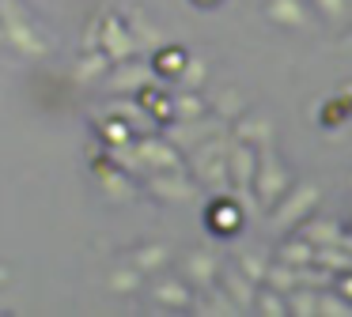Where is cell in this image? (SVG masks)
Here are the masks:
<instances>
[{
  "label": "cell",
  "mask_w": 352,
  "mask_h": 317,
  "mask_svg": "<svg viewBox=\"0 0 352 317\" xmlns=\"http://www.w3.org/2000/svg\"><path fill=\"white\" fill-rule=\"evenodd\" d=\"M314 200H318V189L314 185H299L296 193L288 196V200H276V215H273V226L276 231H288L292 223H299V219L307 215V211L314 208Z\"/></svg>",
  "instance_id": "cell-3"
},
{
  "label": "cell",
  "mask_w": 352,
  "mask_h": 317,
  "mask_svg": "<svg viewBox=\"0 0 352 317\" xmlns=\"http://www.w3.org/2000/svg\"><path fill=\"white\" fill-rule=\"evenodd\" d=\"M250 181H258V196H261L265 208H273V204L280 200L284 185H288V174H284V166L276 163V155L269 151V143H261V163L254 166V178Z\"/></svg>",
  "instance_id": "cell-2"
},
{
  "label": "cell",
  "mask_w": 352,
  "mask_h": 317,
  "mask_svg": "<svg viewBox=\"0 0 352 317\" xmlns=\"http://www.w3.org/2000/svg\"><path fill=\"white\" fill-rule=\"evenodd\" d=\"M239 140H261V143H269V121H243L239 125Z\"/></svg>",
  "instance_id": "cell-22"
},
{
  "label": "cell",
  "mask_w": 352,
  "mask_h": 317,
  "mask_svg": "<svg viewBox=\"0 0 352 317\" xmlns=\"http://www.w3.org/2000/svg\"><path fill=\"white\" fill-rule=\"evenodd\" d=\"M216 272H220V261H216L212 249H197V253H190V261H186V276H190L193 283H201V287L212 283Z\"/></svg>",
  "instance_id": "cell-8"
},
{
  "label": "cell",
  "mask_w": 352,
  "mask_h": 317,
  "mask_svg": "<svg viewBox=\"0 0 352 317\" xmlns=\"http://www.w3.org/2000/svg\"><path fill=\"white\" fill-rule=\"evenodd\" d=\"M140 158H148V163H160V166H178V155H170L167 143H155V140H140Z\"/></svg>",
  "instance_id": "cell-18"
},
{
  "label": "cell",
  "mask_w": 352,
  "mask_h": 317,
  "mask_svg": "<svg viewBox=\"0 0 352 317\" xmlns=\"http://www.w3.org/2000/svg\"><path fill=\"white\" fill-rule=\"evenodd\" d=\"M129 264L137 272H155V268H163V264H167V249H163L160 242H152V246H144V249H133Z\"/></svg>",
  "instance_id": "cell-9"
},
{
  "label": "cell",
  "mask_w": 352,
  "mask_h": 317,
  "mask_svg": "<svg viewBox=\"0 0 352 317\" xmlns=\"http://www.w3.org/2000/svg\"><path fill=\"white\" fill-rule=\"evenodd\" d=\"M261 279H265V283L273 287V291H280V294H288L292 287L299 283V279H296V268H292V264H269Z\"/></svg>",
  "instance_id": "cell-14"
},
{
  "label": "cell",
  "mask_w": 352,
  "mask_h": 317,
  "mask_svg": "<svg viewBox=\"0 0 352 317\" xmlns=\"http://www.w3.org/2000/svg\"><path fill=\"white\" fill-rule=\"evenodd\" d=\"M254 309H261V314H269V317H280V314H288V302H284V294L280 291H261V294H254Z\"/></svg>",
  "instance_id": "cell-19"
},
{
  "label": "cell",
  "mask_w": 352,
  "mask_h": 317,
  "mask_svg": "<svg viewBox=\"0 0 352 317\" xmlns=\"http://www.w3.org/2000/svg\"><path fill=\"white\" fill-rule=\"evenodd\" d=\"M155 298L167 302V306H190L193 302L182 279H160V283H155Z\"/></svg>",
  "instance_id": "cell-13"
},
{
  "label": "cell",
  "mask_w": 352,
  "mask_h": 317,
  "mask_svg": "<svg viewBox=\"0 0 352 317\" xmlns=\"http://www.w3.org/2000/svg\"><path fill=\"white\" fill-rule=\"evenodd\" d=\"M341 291H344V298L352 302V276H349V279H344V283H341Z\"/></svg>",
  "instance_id": "cell-26"
},
{
  "label": "cell",
  "mask_w": 352,
  "mask_h": 317,
  "mask_svg": "<svg viewBox=\"0 0 352 317\" xmlns=\"http://www.w3.org/2000/svg\"><path fill=\"white\" fill-rule=\"evenodd\" d=\"M0 34L8 38L12 45H16L19 53H31V57H38V53H46V42L38 38V30H34V23L27 19V12L16 4V0H0Z\"/></svg>",
  "instance_id": "cell-1"
},
{
  "label": "cell",
  "mask_w": 352,
  "mask_h": 317,
  "mask_svg": "<svg viewBox=\"0 0 352 317\" xmlns=\"http://www.w3.org/2000/svg\"><path fill=\"white\" fill-rule=\"evenodd\" d=\"M170 121H205V102L197 95H178L170 102Z\"/></svg>",
  "instance_id": "cell-12"
},
{
  "label": "cell",
  "mask_w": 352,
  "mask_h": 317,
  "mask_svg": "<svg viewBox=\"0 0 352 317\" xmlns=\"http://www.w3.org/2000/svg\"><path fill=\"white\" fill-rule=\"evenodd\" d=\"M239 268H243V276L250 279V283H261V276H265L269 264H265V257H261V253H243V257H239Z\"/></svg>",
  "instance_id": "cell-21"
},
{
  "label": "cell",
  "mask_w": 352,
  "mask_h": 317,
  "mask_svg": "<svg viewBox=\"0 0 352 317\" xmlns=\"http://www.w3.org/2000/svg\"><path fill=\"white\" fill-rule=\"evenodd\" d=\"M99 45H102V53H107V60H118V64H125V57L137 53V42H133V34L122 27L118 15H107V30H99Z\"/></svg>",
  "instance_id": "cell-4"
},
{
  "label": "cell",
  "mask_w": 352,
  "mask_h": 317,
  "mask_svg": "<svg viewBox=\"0 0 352 317\" xmlns=\"http://www.w3.org/2000/svg\"><path fill=\"white\" fill-rule=\"evenodd\" d=\"M155 193L170 196V200H186V196H193V189L182 178H155Z\"/></svg>",
  "instance_id": "cell-20"
},
{
  "label": "cell",
  "mask_w": 352,
  "mask_h": 317,
  "mask_svg": "<svg viewBox=\"0 0 352 317\" xmlns=\"http://www.w3.org/2000/svg\"><path fill=\"white\" fill-rule=\"evenodd\" d=\"M254 166H258V158H254V143L250 148H246V143H235V148L228 151V170H231V181H235L239 189L250 185Z\"/></svg>",
  "instance_id": "cell-7"
},
{
  "label": "cell",
  "mask_w": 352,
  "mask_h": 317,
  "mask_svg": "<svg viewBox=\"0 0 352 317\" xmlns=\"http://www.w3.org/2000/svg\"><path fill=\"white\" fill-rule=\"evenodd\" d=\"M314 314H349V306H341L337 298H314Z\"/></svg>",
  "instance_id": "cell-25"
},
{
  "label": "cell",
  "mask_w": 352,
  "mask_h": 317,
  "mask_svg": "<svg viewBox=\"0 0 352 317\" xmlns=\"http://www.w3.org/2000/svg\"><path fill=\"white\" fill-rule=\"evenodd\" d=\"M269 23L284 30H311V12L303 8V0H269L265 4Z\"/></svg>",
  "instance_id": "cell-5"
},
{
  "label": "cell",
  "mask_w": 352,
  "mask_h": 317,
  "mask_svg": "<svg viewBox=\"0 0 352 317\" xmlns=\"http://www.w3.org/2000/svg\"><path fill=\"white\" fill-rule=\"evenodd\" d=\"M186 57H190L186 49L167 45V49L155 53V72H160V75H178V72H182V64H186Z\"/></svg>",
  "instance_id": "cell-15"
},
{
  "label": "cell",
  "mask_w": 352,
  "mask_h": 317,
  "mask_svg": "<svg viewBox=\"0 0 352 317\" xmlns=\"http://www.w3.org/2000/svg\"><path fill=\"white\" fill-rule=\"evenodd\" d=\"M352 113V102L344 95H337V98H329L326 106H322V125L326 128H337V125H344V117Z\"/></svg>",
  "instance_id": "cell-16"
},
{
  "label": "cell",
  "mask_w": 352,
  "mask_h": 317,
  "mask_svg": "<svg viewBox=\"0 0 352 317\" xmlns=\"http://www.w3.org/2000/svg\"><path fill=\"white\" fill-rule=\"evenodd\" d=\"M193 4H197V8H216L220 0H193Z\"/></svg>",
  "instance_id": "cell-27"
},
{
  "label": "cell",
  "mask_w": 352,
  "mask_h": 317,
  "mask_svg": "<svg viewBox=\"0 0 352 317\" xmlns=\"http://www.w3.org/2000/svg\"><path fill=\"white\" fill-rule=\"evenodd\" d=\"M239 226H243V211H239L235 200H212V208H208V231L220 234V238H235Z\"/></svg>",
  "instance_id": "cell-6"
},
{
  "label": "cell",
  "mask_w": 352,
  "mask_h": 317,
  "mask_svg": "<svg viewBox=\"0 0 352 317\" xmlns=\"http://www.w3.org/2000/svg\"><path fill=\"white\" fill-rule=\"evenodd\" d=\"M314 8L322 12L326 23H341L344 19V0H314Z\"/></svg>",
  "instance_id": "cell-24"
},
{
  "label": "cell",
  "mask_w": 352,
  "mask_h": 317,
  "mask_svg": "<svg viewBox=\"0 0 352 317\" xmlns=\"http://www.w3.org/2000/svg\"><path fill=\"white\" fill-rule=\"evenodd\" d=\"M223 287H228V298L239 302V306H254V283L243 276V272H223Z\"/></svg>",
  "instance_id": "cell-10"
},
{
  "label": "cell",
  "mask_w": 352,
  "mask_h": 317,
  "mask_svg": "<svg viewBox=\"0 0 352 317\" xmlns=\"http://www.w3.org/2000/svg\"><path fill=\"white\" fill-rule=\"evenodd\" d=\"M137 283H140V272L133 268V264L129 268H118L114 276H110V287H114V291H133Z\"/></svg>",
  "instance_id": "cell-23"
},
{
  "label": "cell",
  "mask_w": 352,
  "mask_h": 317,
  "mask_svg": "<svg viewBox=\"0 0 352 317\" xmlns=\"http://www.w3.org/2000/svg\"><path fill=\"white\" fill-rule=\"evenodd\" d=\"M303 234H307V242H311V246H337L341 226H337L333 219H311Z\"/></svg>",
  "instance_id": "cell-11"
},
{
  "label": "cell",
  "mask_w": 352,
  "mask_h": 317,
  "mask_svg": "<svg viewBox=\"0 0 352 317\" xmlns=\"http://www.w3.org/2000/svg\"><path fill=\"white\" fill-rule=\"evenodd\" d=\"M314 261V246L311 242H292V246L280 249V264H292V268H303V264Z\"/></svg>",
  "instance_id": "cell-17"
}]
</instances>
